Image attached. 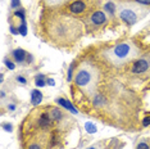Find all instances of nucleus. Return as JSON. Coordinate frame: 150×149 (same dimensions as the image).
I'll return each mask as SVG.
<instances>
[{
    "label": "nucleus",
    "mask_w": 150,
    "mask_h": 149,
    "mask_svg": "<svg viewBox=\"0 0 150 149\" xmlns=\"http://www.w3.org/2000/svg\"><path fill=\"white\" fill-rule=\"evenodd\" d=\"M72 71H73V68H72V67H69V70H68V81H71V80H72Z\"/></svg>",
    "instance_id": "25"
},
{
    "label": "nucleus",
    "mask_w": 150,
    "mask_h": 149,
    "mask_svg": "<svg viewBox=\"0 0 150 149\" xmlns=\"http://www.w3.org/2000/svg\"><path fill=\"white\" fill-rule=\"evenodd\" d=\"M28 149H41V148H40L39 144H31V145L28 147Z\"/></svg>",
    "instance_id": "26"
},
{
    "label": "nucleus",
    "mask_w": 150,
    "mask_h": 149,
    "mask_svg": "<svg viewBox=\"0 0 150 149\" xmlns=\"http://www.w3.org/2000/svg\"><path fill=\"white\" fill-rule=\"evenodd\" d=\"M3 128H4V130H6V131H9V133H11V131L13 130V127H12L11 123H3Z\"/></svg>",
    "instance_id": "23"
},
{
    "label": "nucleus",
    "mask_w": 150,
    "mask_h": 149,
    "mask_svg": "<svg viewBox=\"0 0 150 149\" xmlns=\"http://www.w3.org/2000/svg\"><path fill=\"white\" fill-rule=\"evenodd\" d=\"M114 4L112 1H109V3H107V4H105V11H108L109 13H110V14H114Z\"/></svg>",
    "instance_id": "14"
},
{
    "label": "nucleus",
    "mask_w": 150,
    "mask_h": 149,
    "mask_svg": "<svg viewBox=\"0 0 150 149\" xmlns=\"http://www.w3.org/2000/svg\"><path fill=\"white\" fill-rule=\"evenodd\" d=\"M12 54L17 63H23L27 59V53L23 49H16V50H13Z\"/></svg>",
    "instance_id": "7"
},
{
    "label": "nucleus",
    "mask_w": 150,
    "mask_h": 149,
    "mask_svg": "<svg viewBox=\"0 0 150 149\" xmlns=\"http://www.w3.org/2000/svg\"><path fill=\"white\" fill-rule=\"evenodd\" d=\"M8 109L9 111H14L16 109V104H8Z\"/></svg>",
    "instance_id": "29"
},
{
    "label": "nucleus",
    "mask_w": 150,
    "mask_h": 149,
    "mask_svg": "<svg viewBox=\"0 0 150 149\" xmlns=\"http://www.w3.org/2000/svg\"><path fill=\"white\" fill-rule=\"evenodd\" d=\"M4 63H5V66L8 67L9 70H14L16 68V66H14V63L12 62V60H9V59H5L4 60Z\"/></svg>",
    "instance_id": "18"
},
{
    "label": "nucleus",
    "mask_w": 150,
    "mask_h": 149,
    "mask_svg": "<svg viewBox=\"0 0 150 149\" xmlns=\"http://www.w3.org/2000/svg\"><path fill=\"white\" fill-rule=\"evenodd\" d=\"M16 17H19L21 18V21H25V11L23 9H18V11H16Z\"/></svg>",
    "instance_id": "16"
},
{
    "label": "nucleus",
    "mask_w": 150,
    "mask_h": 149,
    "mask_svg": "<svg viewBox=\"0 0 150 149\" xmlns=\"http://www.w3.org/2000/svg\"><path fill=\"white\" fill-rule=\"evenodd\" d=\"M45 81H44V79H40V77H37L36 76V86H39V87H42V86H45Z\"/></svg>",
    "instance_id": "17"
},
{
    "label": "nucleus",
    "mask_w": 150,
    "mask_h": 149,
    "mask_svg": "<svg viewBox=\"0 0 150 149\" xmlns=\"http://www.w3.org/2000/svg\"><path fill=\"white\" fill-rule=\"evenodd\" d=\"M69 11L73 14H80V13H82L85 11V3L81 1V0H77V1L72 3L69 5Z\"/></svg>",
    "instance_id": "6"
},
{
    "label": "nucleus",
    "mask_w": 150,
    "mask_h": 149,
    "mask_svg": "<svg viewBox=\"0 0 150 149\" xmlns=\"http://www.w3.org/2000/svg\"><path fill=\"white\" fill-rule=\"evenodd\" d=\"M149 68V62L146 59H139L137 62L132 66V72L134 73H142Z\"/></svg>",
    "instance_id": "4"
},
{
    "label": "nucleus",
    "mask_w": 150,
    "mask_h": 149,
    "mask_svg": "<svg viewBox=\"0 0 150 149\" xmlns=\"http://www.w3.org/2000/svg\"><path fill=\"white\" fill-rule=\"evenodd\" d=\"M137 149H149V145L145 141H141V143L137 144Z\"/></svg>",
    "instance_id": "20"
},
{
    "label": "nucleus",
    "mask_w": 150,
    "mask_h": 149,
    "mask_svg": "<svg viewBox=\"0 0 150 149\" xmlns=\"http://www.w3.org/2000/svg\"><path fill=\"white\" fill-rule=\"evenodd\" d=\"M142 125H144V126H149L150 125V117H145L144 121H142Z\"/></svg>",
    "instance_id": "24"
},
{
    "label": "nucleus",
    "mask_w": 150,
    "mask_h": 149,
    "mask_svg": "<svg viewBox=\"0 0 150 149\" xmlns=\"http://www.w3.org/2000/svg\"><path fill=\"white\" fill-rule=\"evenodd\" d=\"M104 101H105V99H104V96H101V95H95V98H94V104L96 107H100V106H103L104 104Z\"/></svg>",
    "instance_id": "12"
},
{
    "label": "nucleus",
    "mask_w": 150,
    "mask_h": 149,
    "mask_svg": "<svg viewBox=\"0 0 150 149\" xmlns=\"http://www.w3.org/2000/svg\"><path fill=\"white\" fill-rule=\"evenodd\" d=\"M19 4H21V1H19V0H12V3H11V6L12 8H18L19 6Z\"/></svg>",
    "instance_id": "21"
},
{
    "label": "nucleus",
    "mask_w": 150,
    "mask_h": 149,
    "mask_svg": "<svg viewBox=\"0 0 150 149\" xmlns=\"http://www.w3.org/2000/svg\"><path fill=\"white\" fill-rule=\"evenodd\" d=\"M5 98V93H4V90H1V99H4Z\"/></svg>",
    "instance_id": "32"
},
{
    "label": "nucleus",
    "mask_w": 150,
    "mask_h": 149,
    "mask_svg": "<svg viewBox=\"0 0 150 149\" xmlns=\"http://www.w3.org/2000/svg\"><path fill=\"white\" fill-rule=\"evenodd\" d=\"M39 125L41 127H44V128L49 127L50 125H52V117H50V114L42 113L41 116H40V118H39Z\"/></svg>",
    "instance_id": "8"
},
{
    "label": "nucleus",
    "mask_w": 150,
    "mask_h": 149,
    "mask_svg": "<svg viewBox=\"0 0 150 149\" xmlns=\"http://www.w3.org/2000/svg\"><path fill=\"white\" fill-rule=\"evenodd\" d=\"M46 82H47V84H49V85H50V86H54V84H55V81H54L53 79H49V80H47V81H46Z\"/></svg>",
    "instance_id": "28"
},
{
    "label": "nucleus",
    "mask_w": 150,
    "mask_h": 149,
    "mask_svg": "<svg viewBox=\"0 0 150 149\" xmlns=\"http://www.w3.org/2000/svg\"><path fill=\"white\" fill-rule=\"evenodd\" d=\"M32 55H30V54H27V62H28V63H31L32 62Z\"/></svg>",
    "instance_id": "31"
},
{
    "label": "nucleus",
    "mask_w": 150,
    "mask_h": 149,
    "mask_svg": "<svg viewBox=\"0 0 150 149\" xmlns=\"http://www.w3.org/2000/svg\"><path fill=\"white\" fill-rule=\"evenodd\" d=\"M118 14H119V18L129 26L135 25V23L139 21V17H137L136 11L134 8H131V6H128V5H121L119 6Z\"/></svg>",
    "instance_id": "3"
},
{
    "label": "nucleus",
    "mask_w": 150,
    "mask_h": 149,
    "mask_svg": "<svg viewBox=\"0 0 150 149\" xmlns=\"http://www.w3.org/2000/svg\"><path fill=\"white\" fill-rule=\"evenodd\" d=\"M17 81H18L19 84H22V85H26V84H27V80L23 76H21V74H18V76H17Z\"/></svg>",
    "instance_id": "19"
},
{
    "label": "nucleus",
    "mask_w": 150,
    "mask_h": 149,
    "mask_svg": "<svg viewBox=\"0 0 150 149\" xmlns=\"http://www.w3.org/2000/svg\"><path fill=\"white\" fill-rule=\"evenodd\" d=\"M136 54H137V50L132 43H121L109 50L108 57L115 63H123L134 58Z\"/></svg>",
    "instance_id": "1"
},
{
    "label": "nucleus",
    "mask_w": 150,
    "mask_h": 149,
    "mask_svg": "<svg viewBox=\"0 0 150 149\" xmlns=\"http://www.w3.org/2000/svg\"><path fill=\"white\" fill-rule=\"evenodd\" d=\"M95 80H96V76L93 72V70H90L88 67L80 68L76 77H74L76 85L78 87H82V89H90V87H93L95 85Z\"/></svg>",
    "instance_id": "2"
},
{
    "label": "nucleus",
    "mask_w": 150,
    "mask_h": 149,
    "mask_svg": "<svg viewBox=\"0 0 150 149\" xmlns=\"http://www.w3.org/2000/svg\"><path fill=\"white\" fill-rule=\"evenodd\" d=\"M11 31H12V33H14V35H17V33L19 32L18 30H16V28H14V27H13V26H11Z\"/></svg>",
    "instance_id": "30"
},
{
    "label": "nucleus",
    "mask_w": 150,
    "mask_h": 149,
    "mask_svg": "<svg viewBox=\"0 0 150 149\" xmlns=\"http://www.w3.org/2000/svg\"><path fill=\"white\" fill-rule=\"evenodd\" d=\"M100 145L101 144H95V145H93V147H88L86 149H100Z\"/></svg>",
    "instance_id": "27"
},
{
    "label": "nucleus",
    "mask_w": 150,
    "mask_h": 149,
    "mask_svg": "<svg viewBox=\"0 0 150 149\" xmlns=\"http://www.w3.org/2000/svg\"><path fill=\"white\" fill-rule=\"evenodd\" d=\"M50 117H52V120H55V121H59L63 118V112L60 109H58V108H54V109L50 111Z\"/></svg>",
    "instance_id": "11"
},
{
    "label": "nucleus",
    "mask_w": 150,
    "mask_h": 149,
    "mask_svg": "<svg viewBox=\"0 0 150 149\" xmlns=\"http://www.w3.org/2000/svg\"><path fill=\"white\" fill-rule=\"evenodd\" d=\"M42 100V94L41 91L39 90H32L31 91V103L33 106H37V104H40Z\"/></svg>",
    "instance_id": "9"
},
{
    "label": "nucleus",
    "mask_w": 150,
    "mask_h": 149,
    "mask_svg": "<svg viewBox=\"0 0 150 149\" xmlns=\"http://www.w3.org/2000/svg\"><path fill=\"white\" fill-rule=\"evenodd\" d=\"M85 127H86V130L88 131V133H96V127H95V125L94 123H90V122H87L86 125H85Z\"/></svg>",
    "instance_id": "15"
},
{
    "label": "nucleus",
    "mask_w": 150,
    "mask_h": 149,
    "mask_svg": "<svg viewBox=\"0 0 150 149\" xmlns=\"http://www.w3.org/2000/svg\"><path fill=\"white\" fill-rule=\"evenodd\" d=\"M18 31H19V33H21L22 36H25L27 33V25H26L25 21H21V26L18 27Z\"/></svg>",
    "instance_id": "13"
},
{
    "label": "nucleus",
    "mask_w": 150,
    "mask_h": 149,
    "mask_svg": "<svg viewBox=\"0 0 150 149\" xmlns=\"http://www.w3.org/2000/svg\"><path fill=\"white\" fill-rule=\"evenodd\" d=\"M140 5H150V0H135Z\"/></svg>",
    "instance_id": "22"
},
{
    "label": "nucleus",
    "mask_w": 150,
    "mask_h": 149,
    "mask_svg": "<svg viewBox=\"0 0 150 149\" xmlns=\"http://www.w3.org/2000/svg\"><path fill=\"white\" fill-rule=\"evenodd\" d=\"M105 19H107V17H105V13L103 11H98L95 12L93 16H91V22L94 23V25H101V23L105 22Z\"/></svg>",
    "instance_id": "5"
},
{
    "label": "nucleus",
    "mask_w": 150,
    "mask_h": 149,
    "mask_svg": "<svg viewBox=\"0 0 150 149\" xmlns=\"http://www.w3.org/2000/svg\"><path fill=\"white\" fill-rule=\"evenodd\" d=\"M58 103H59L60 106H63L64 108H67V109H69L71 112H72V113H77V109H76V108H74L68 100L63 99V98H59V99H58Z\"/></svg>",
    "instance_id": "10"
}]
</instances>
